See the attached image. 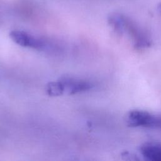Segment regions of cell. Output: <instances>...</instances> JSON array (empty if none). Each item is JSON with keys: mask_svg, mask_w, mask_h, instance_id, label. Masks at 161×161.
Listing matches in <instances>:
<instances>
[{"mask_svg": "<svg viewBox=\"0 0 161 161\" xmlns=\"http://www.w3.org/2000/svg\"><path fill=\"white\" fill-rule=\"evenodd\" d=\"M109 23L112 27L120 33L127 32L137 47H145L150 42L144 32L130 19L119 14H114L109 18Z\"/></svg>", "mask_w": 161, "mask_h": 161, "instance_id": "obj_1", "label": "cell"}, {"mask_svg": "<svg viewBox=\"0 0 161 161\" xmlns=\"http://www.w3.org/2000/svg\"><path fill=\"white\" fill-rule=\"evenodd\" d=\"M126 121L131 127L161 130V116L147 111L135 109L130 111Z\"/></svg>", "mask_w": 161, "mask_h": 161, "instance_id": "obj_2", "label": "cell"}, {"mask_svg": "<svg viewBox=\"0 0 161 161\" xmlns=\"http://www.w3.org/2000/svg\"><path fill=\"white\" fill-rule=\"evenodd\" d=\"M9 37L15 43L23 47L40 50L45 46V43L42 40L21 30L11 31L9 33Z\"/></svg>", "mask_w": 161, "mask_h": 161, "instance_id": "obj_3", "label": "cell"}, {"mask_svg": "<svg viewBox=\"0 0 161 161\" xmlns=\"http://www.w3.org/2000/svg\"><path fill=\"white\" fill-rule=\"evenodd\" d=\"M62 81L65 87V92L69 94H74L86 91L92 87V84L86 80L65 78L63 79Z\"/></svg>", "mask_w": 161, "mask_h": 161, "instance_id": "obj_4", "label": "cell"}, {"mask_svg": "<svg viewBox=\"0 0 161 161\" xmlns=\"http://www.w3.org/2000/svg\"><path fill=\"white\" fill-rule=\"evenodd\" d=\"M140 153L143 157L150 161H161V143L147 142L140 147Z\"/></svg>", "mask_w": 161, "mask_h": 161, "instance_id": "obj_5", "label": "cell"}, {"mask_svg": "<svg viewBox=\"0 0 161 161\" xmlns=\"http://www.w3.org/2000/svg\"><path fill=\"white\" fill-rule=\"evenodd\" d=\"M46 92L50 96H58L63 94L65 87L62 80L50 82L46 86Z\"/></svg>", "mask_w": 161, "mask_h": 161, "instance_id": "obj_6", "label": "cell"}]
</instances>
